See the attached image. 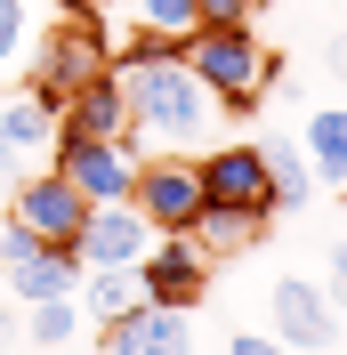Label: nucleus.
Returning a JSON list of instances; mask_svg holds the SVG:
<instances>
[{
    "label": "nucleus",
    "instance_id": "nucleus-1",
    "mask_svg": "<svg viewBox=\"0 0 347 355\" xmlns=\"http://www.w3.org/2000/svg\"><path fill=\"white\" fill-rule=\"evenodd\" d=\"M130 89V130H121V154H194L218 121V97L202 89V73L186 57H162V65H121Z\"/></svg>",
    "mask_w": 347,
    "mask_h": 355
},
{
    "label": "nucleus",
    "instance_id": "nucleus-2",
    "mask_svg": "<svg viewBox=\"0 0 347 355\" xmlns=\"http://www.w3.org/2000/svg\"><path fill=\"white\" fill-rule=\"evenodd\" d=\"M186 65L202 73V89H210L226 113H251L259 89H266V73H275V57L259 49L251 24H194V33H186Z\"/></svg>",
    "mask_w": 347,
    "mask_h": 355
},
{
    "label": "nucleus",
    "instance_id": "nucleus-3",
    "mask_svg": "<svg viewBox=\"0 0 347 355\" xmlns=\"http://www.w3.org/2000/svg\"><path fill=\"white\" fill-rule=\"evenodd\" d=\"M113 65V49H105V24H97V8H73L49 41H33V57H24V73H33V89H41L49 105L65 113V97L81 81H97V73Z\"/></svg>",
    "mask_w": 347,
    "mask_h": 355
},
{
    "label": "nucleus",
    "instance_id": "nucleus-4",
    "mask_svg": "<svg viewBox=\"0 0 347 355\" xmlns=\"http://www.w3.org/2000/svg\"><path fill=\"white\" fill-rule=\"evenodd\" d=\"M49 170L65 178L81 202H121L137 186V154H121V137H81V130H57Z\"/></svg>",
    "mask_w": 347,
    "mask_h": 355
},
{
    "label": "nucleus",
    "instance_id": "nucleus-5",
    "mask_svg": "<svg viewBox=\"0 0 347 355\" xmlns=\"http://www.w3.org/2000/svg\"><path fill=\"white\" fill-rule=\"evenodd\" d=\"M130 202L146 210V226H153V234H194V218H202V178H194V154H146V162H137Z\"/></svg>",
    "mask_w": 347,
    "mask_h": 355
},
{
    "label": "nucleus",
    "instance_id": "nucleus-6",
    "mask_svg": "<svg viewBox=\"0 0 347 355\" xmlns=\"http://www.w3.org/2000/svg\"><path fill=\"white\" fill-rule=\"evenodd\" d=\"M49 146H57V105L33 81L0 89V170H8V186L24 170H49Z\"/></svg>",
    "mask_w": 347,
    "mask_h": 355
},
{
    "label": "nucleus",
    "instance_id": "nucleus-7",
    "mask_svg": "<svg viewBox=\"0 0 347 355\" xmlns=\"http://www.w3.org/2000/svg\"><path fill=\"white\" fill-rule=\"evenodd\" d=\"M194 178H202V210H275V194H266V154L251 146V137H226V146H210V154H194Z\"/></svg>",
    "mask_w": 347,
    "mask_h": 355
},
{
    "label": "nucleus",
    "instance_id": "nucleus-8",
    "mask_svg": "<svg viewBox=\"0 0 347 355\" xmlns=\"http://www.w3.org/2000/svg\"><path fill=\"white\" fill-rule=\"evenodd\" d=\"M266 315H275V339L291 355H323L331 339H339V307H331V291L299 283V275H282L275 291H266Z\"/></svg>",
    "mask_w": 347,
    "mask_h": 355
},
{
    "label": "nucleus",
    "instance_id": "nucleus-9",
    "mask_svg": "<svg viewBox=\"0 0 347 355\" xmlns=\"http://www.w3.org/2000/svg\"><path fill=\"white\" fill-rule=\"evenodd\" d=\"M8 218H24L41 243H81V218H89V202L73 194L57 170H24L17 186H8Z\"/></svg>",
    "mask_w": 347,
    "mask_h": 355
},
{
    "label": "nucleus",
    "instance_id": "nucleus-10",
    "mask_svg": "<svg viewBox=\"0 0 347 355\" xmlns=\"http://www.w3.org/2000/svg\"><path fill=\"white\" fill-rule=\"evenodd\" d=\"M73 250H81V266H137L153 250V226H146V210H137L130 194H121V202H89Z\"/></svg>",
    "mask_w": 347,
    "mask_h": 355
},
{
    "label": "nucleus",
    "instance_id": "nucleus-11",
    "mask_svg": "<svg viewBox=\"0 0 347 355\" xmlns=\"http://www.w3.org/2000/svg\"><path fill=\"white\" fill-rule=\"evenodd\" d=\"M97 331H105V355H194V307H153V299H137L130 315H113Z\"/></svg>",
    "mask_w": 347,
    "mask_h": 355
},
{
    "label": "nucleus",
    "instance_id": "nucleus-12",
    "mask_svg": "<svg viewBox=\"0 0 347 355\" xmlns=\"http://www.w3.org/2000/svg\"><path fill=\"white\" fill-rule=\"evenodd\" d=\"M137 283H146L153 307H202V283H210V266H202L194 234H153V250L137 259Z\"/></svg>",
    "mask_w": 347,
    "mask_h": 355
},
{
    "label": "nucleus",
    "instance_id": "nucleus-13",
    "mask_svg": "<svg viewBox=\"0 0 347 355\" xmlns=\"http://www.w3.org/2000/svg\"><path fill=\"white\" fill-rule=\"evenodd\" d=\"M8 299H17V307L81 299V250H73V243H41L33 259H17V266H8Z\"/></svg>",
    "mask_w": 347,
    "mask_h": 355
},
{
    "label": "nucleus",
    "instance_id": "nucleus-14",
    "mask_svg": "<svg viewBox=\"0 0 347 355\" xmlns=\"http://www.w3.org/2000/svg\"><path fill=\"white\" fill-rule=\"evenodd\" d=\"M57 130H81V137H121L130 130V89H121V65H105L97 81H81L57 113Z\"/></svg>",
    "mask_w": 347,
    "mask_h": 355
},
{
    "label": "nucleus",
    "instance_id": "nucleus-15",
    "mask_svg": "<svg viewBox=\"0 0 347 355\" xmlns=\"http://www.w3.org/2000/svg\"><path fill=\"white\" fill-rule=\"evenodd\" d=\"M266 218H275V210H202L194 218V250L202 259H242V250H259L266 243Z\"/></svg>",
    "mask_w": 347,
    "mask_h": 355
},
{
    "label": "nucleus",
    "instance_id": "nucleus-16",
    "mask_svg": "<svg viewBox=\"0 0 347 355\" xmlns=\"http://www.w3.org/2000/svg\"><path fill=\"white\" fill-rule=\"evenodd\" d=\"M299 154L315 170V186H347V105H315L299 130Z\"/></svg>",
    "mask_w": 347,
    "mask_h": 355
},
{
    "label": "nucleus",
    "instance_id": "nucleus-17",
    "mask_svg": "<svg viewBox=\"0 0 347 355\" xmlns=\"http://www.w3.org/2000/svg\"><path fill=\"white\" fill-rule=\"evenodd\" d=\"M259 154H266V194H275V210H307V202L323 194L315 170H307V154H299V137H266Z\"/></svg>",
    "mask_w": 347,
    "mask_h": 355
},
{
    "label": "nucleus",
    "instance_id": "nucleus-18",
    "mask_svg": "<svg viewBox=\"0 0 347 355\" xmlns=\"http://www.w3.org/2000/svg\"><path fill=\"white\" fill-rule=\"evenodd\" d=\"M137 299H146L137 266H81V315L89 323H113V315H130Z\"/></svg>",
    "mask_w": 347,
    "mask_h": 355
},
{
    "label": "nucleus",
    "instance_id": "nucleus-19",
    "mask_svg": "<svg viewBox=\"0 0 347 355\" xmlns=\"http://www.w3.org/2000/svg\"><path fill=\"white\" fill-rule=\"evenodd\" d=\"M73 323H81V299H41V307H24V339H41V347H65Z\"/></svg>",
    "mask_w": 347,
    "mask_h": 355
},
{
    "label": "nucleus",
    "instance_id": "nucleus-20",
    "mask_svg": "<svg viewBox=\"0 0 347 355\" xmlns=\"http://www.w3.org/2000/svg\"><path fill=\"white\" fill-rule=\"evenodd\" d=\"M33 57V0H0V73Z\"/></svg>",
    "mask_w": 347,
    "mask_h": 355
},
{
    "label": "nucleus",
    "instance_id": "nucleus-21",
    "mask_svg": "<svg viewBox=\"0 0 347 355\" xmlns=\"http://www.w3.org/2000/svg\"><path fill=\"white\" fill-rule=\"evenodd\" d=\"M130 17L137 24H146V33H194V0H137V8H130Z\"/></svg>",
    "mask_w": 347,
    "mask_h": 355
},
{
    "label": "nucleus",
    "instance_id": "nucleus-22",
    "mask_svg": "<svg viewBox=\"0 0 347 355\" xmlns=\"http://www.w3.org/2000/svg\"><path fill=\"white\" fill-rule=\"evenodd\" d=\"M259 8H266V0H194V17H202V24H251Z\"/></svg>",
    "mask_w": 347,
    "mask_h": 355
},
{
    "label": "nucleus",
    "instance_id": "nucleus-23",
    "mask_svg": "<svg viewBox=\"0 0 347 355\" xmlns=\"http://www.w3.org/2000/svg\"><path fill=\"white\" fill-rule=\"evenodd\" d=\"M33 250H41V234H33V226H24V218H8V226H0V266L33 259Z\"/></svg>",
    "mask_w": 347,
    "mask_h": 355
},
{
    "label": "nucleus",
    "instance_id": "nucleus-24",
    "mask_svg": "<svg viewBox=\"0 0 347 355\" xmlns=\"http://www.w3.org/2000/svg\"><path fill=\"white\" fill-rule=\"evenodd\" d=\"M226 355H291V347H282L275 331H235V339H226Z\"/></svg>",
    "mask_w": 347,
    "mask_h": 355
},
{
    "label": "nucleus",
    "instance_id": "nucleus-25",
    "mask_svg": "<svg viewBox=\"0 0 347 355\" xmlns=\"http://www.w3.org/2000/svg\"><path fill=\"white\" fill-rule=\"evenodd\" d=\"M17 331H24V323H17V307L0 299V355H17Z\"/></svg>",
    "mask_w": 347,
    "mask_h": 355
},
{
    "label": "nucleus",
    "instance_id": "nucleus-26",
    "mask_svg": "<svg viewBox=\"0 0 347 355\" xmlns=\"http://www.w3.org/2000/svg\"><path fill=\"white\" fill-rule=\"evenodd\" d=\"M331 299H347V243H331Z\"/></svg>",
    "mask_w": 347,
    "mask_h": 355
},
{
    "label": "nucleus",
    "instance_id": "nucleus-27",
    "mask_svg": "<svg viewBox=\"0 0 347 355\" xmlns=\"http://www.w3.org/2000/svg\"><path fill=\"white\" fill-rule=\"evenodd\" d=\"M323 65H331V73H339V81H347V33H331V49H323Z\"/></svg>",
    "mask_w": 347,
    "mask_h": 355
},
{
    "label": "nucleus",
    "instance_id": "nucleus-28",
    "mask_svg": "<svg viewBox=\"0 0 347 355\" xmlns=\"http://www.w3.org/2000/svg\"><path fill=\"white\" fill-rule=\"evenodd\" d=\"M0 202H8V170H0Z\"/></svg>",
    "mask_w": 347,
    "mask_h": 355
}]
</instances>
